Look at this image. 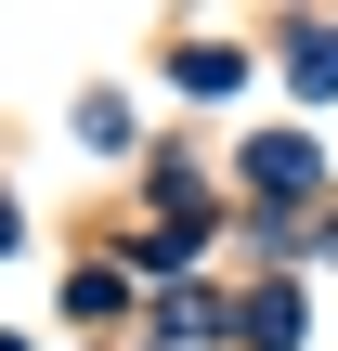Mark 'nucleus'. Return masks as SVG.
Returning <instances> with one entry per match:
<instances>
[{
    "mask_svg": "<svg viewBox=\"0 0 338 351\" xmlns=\"http://www.w3.org/2000/svg\"><path fill=\"white\" fill-rule=\"evenodd\" d=\"M248 169H261L274 195H313V143H248Z\"/></svg>",
    "mask_w": 338,
    "mask_h": 351,
    "instance_id": "1",
    "label": "nucleus"
}]
</instances>
